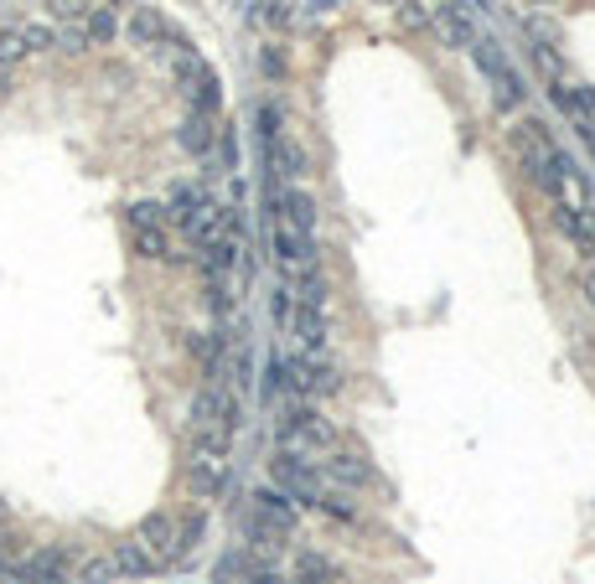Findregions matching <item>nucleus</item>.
Masks as SVG:
<instances>
[{
    "label": "nucleus",
    "mask_w": 595,
    "mask_h": 584,
    "mask_svg": "<svg viewBox=\"0 0 595 584\" xmlns=\"http://www.w3.org/2000/svg\"><path fill=\"white\" fill-rule=\"evenodd\" d=\"M259 135H264V140H280V135H285V114H280V104H259Z\"/></svg>",
    "instance_id": "20"
},
{
    "label": "nucleus",
    "mask_w": 595,
    "mask_h": 584,
    "mask_svg": "<svg viewBox=\"0 0 595 584\" xmlns=\"http://www.w3.org/2000/svg\"><path fill=\"white\" fill-rule=\"evenodd\" d=\"M270 481H275V491H285V497L301 502V507H316V497L326 491V481H321V471H316V460L290 455V450H280V455L270 460Z\"/></svg>",
    "instance_id": "5"
},
{
    "label": "nucleus",
    "mask_w": 595,
    "mask_h": 584,
    "mask_svg": "<svg viewBox=\"0 0 595 584\" xmlns=\"http://www.w3.org/2000/svg\"><path fill=\"white\" fill-rule=\"evenodd\" d=\"M590 150H595V135H590Z\"/></svg>",
    "instance_id": "25"
},
{
    "label": "nucleus",
    "mask_w": 595,
    "mask_h": 584,
    "mask_svg": "<svg viewBox=\"0 0 595 584\" xmlns=\"http://www.w3.org/2000/svg\"><path fill=\"white\" fill-rule=\"evenodd\" d=\"M264 398H270L275 409H285V404H301V383H295V367H290V357H270V367H264Z\"/></svg>",
    "instance_id": "11"
},
{
    "label": "nucleus",
    "mask_w": 595,
    "mask_h": 584,
    "mask_svg": "<svg viewBox=\"0 0 595 584\" xmlns=\"http://www.w3.org/2000/svg\"><path fill=\"white\" fill-rule=\"evenodd\" d=\"M430 21L440 26V37L451 42V47H466V52H471V42H476V26H471L466 6H456V0H440Z\"/></svg>",
    "instance_id": "12"
},
{
    "label": "nucleus",
    "mask_w": 595,
    "mask_h": 584,
    "mask_svg": "<svg viewBox=\"0 0 595 584\" xmlns=\"http://www.w3.org/2000/svg\"><path fill=\"white\" fill-rule=\"evenodd\" d=\"M275 440H280V450L306 455V460H321L326 450L342 445V435L332 429V419H326L321 409H311V404H285V409L275 414Z\"/></svg>",
    "instance_id": "1"
},
{
    "label": "nucleus",
    "mask_w": 595,
    "mask_h": 584,
    "mask_svg": "<svg viewBox=\"0 0 595 584\" xmlns=\"http://www.w3.org/2000/svg\"><path fill=\"white\" fill-rule=\"evenodd\" d=\"M471 57H476V68H482V78L492 83V104L502 109V114H513L523 99H528V88H523V78H518V68L502 57V47L492 42V37H476L471 42Z\"/></svg>",
    "instance_id": "4"
},
{
    "label": "nucleus",
    "mask_w": 595,
    "mask_h": 584,
    "mask_svg": "<svg viewBox=\"0 0 595 584\" xmlns=\"http://www.w3.org/2000/svg\"><path fill=\"white\" fill-rule=\"evenodd\" d=\"M270 316H275L280 331H290V316H295V295H290V285H280V290L270 295Z\"/></svg>",
    "instance_id": "19"
},
{
    "label": "nucleus",
    "mask_w": 595,
    "mask_h": 584,
    "mask_svg": "<svg viewBox=\"0 0 595 584\" xmlns=\"http://www.w3.org/2000/svg\"><path fill=\"white\" fill-rule=\"evenodd\" d=\"M290 584H347V579H342V569H337V564H326L321 553H306Z\"/></svg>",
    "instance_id": "17"
},
{
    "label": "nucleus",
    "mask_w": 595,
    "mask_h": 584,
    "mask_svg": "<svg viewBox=\"0 0 595 584\" xmlns=\"http://www.w3.org/2000/svg\"><path fill=\"white\" fill-rule=\"evenodd\" d=\"M176 83H182V94H187V104H192V109H202V114H218V109H223V88H218V73L207 68L197 52L176 57Z\"/></svg>",
    "instance_id": "7"
},
{
    "label": "nucleus",
    "mask_w": 595,
    "mask_h": 584,
    "mask_svg": "<svg viewBox=\"0 0 595 584\" xmlns=\"http://www.w3.org/2000/svg\"><path fill=\"white\" fill-rule=\"evenodd\" d=\"M554 223L580 254H595V207H559Z\"/></svg>",
    "instance_id": "13"
},
{
    "label": "nucleus",
    "mask_w": 595,
    "mask_h": 584,
    "mask_svg": "<svg viewBox=\"0 0 595 584\" xmlns=\"http://www.w3.org/2000/svg\"><path fill=\"white\" fill-rule=\"evenodd\" d=\"M259 68L270 73V78H285V57H280V52H264V57H259Z\"/></svg>",
    "instance_id": "22"
},
{
    "label": "nucleus",
    "mask_w": 595,
    "mask_h": 584,
    "mask_svg": "<svg viewBox=\"0 0 595 584\" xmlns=\"http://www.w3.org/2000/svg\"><path fill=\"white\" fill-rule=\"evenodd\" d=\"M264 564H254L249 553H228V559H218V569H213V584H264Z\"/></svg>",
    "instance_id": "16"
},
{
    "label": "nucleus",
    "mask_w": 595,
    "mask_h": 584,
    "mask_svg": "<svg viewBox=\"0 0 595 584\" xmlns=\"http://www.w3.org/2000/svg\"><path fill=\"white\" fill-rule=\"evenodd\" d=\"M254 512L264 517V522H275V528H295V522H301V507H295L285 491H275V486H264V491H254Z\"/></svg>",
    "instance_id": "14"
},
{
    "label": "nucleus",
    "mask_w": 595,
    "mask_h": 584,
    "mask_svg": "<svg viewBox=\"0 0 595 584\" xmlns=\"http://www.w3.org/2000/svg\"><path fill=\"white\" fill-rule=\"evenodd\" d=\"M182 145L192 150V156H207V150L218 145V114H202V109H192V114L182 119Z\"/></svg>",
    "instance_id": "15"
},
{
    "label": "nucleus",
    "mask_w": 595,
    "mask_h": 584,
    "mask_svg": "<svg viewBox=\"0 0 595 584\" xmlns=\"http://www.w3.org/2000/svg\"><path fill=\"white\" fill-rule=\"evenodd\" d=\"M238 424H244V404H238V393H228L223 383H207L197 398H192V429L202 445H223L238 435Z\"/></svg>",
    "instance_id": "3"
},
{
    "label": "nucleus",
    "mask_w": 595,
    "mask_h": 584,
    "mask_svg": "<svg viewBox=\"0 0 595 584\" xmlns=\"http://www.w3.org/2000/svg\"><path fill=\"white\" fill-rule=\"evenodd\" d=\"M580 290H585V300H590V311H595V269H585V274H580Z\"/></svg>",
    "instance_id": "23"
},
{
    "label": "nucleus",
    "mask_w": 595,
    "mask_h": 584,
    "mask_svg": "<svg viewBox=\"0 0 595 584\" xmlns=\"http://www.w3.org/2000/svg\"><path fill=\"white\" fill-rule=\"evenodd\" d=\"M264 249H270L275 269L285 274V285L316 274V238L301 233V228H290L280 212H270V207H264Z\"/></svg>",
    "instance_id": "2"
},
{
    "label": "nucleus",
    "mask_w": 595,
    "mask_h": 584,
    "mask_svg": "<svg viewBox=\"0 0 595 584\" xmlns=\"http://www.w3.org/2000/svg\"><path fill=\"white\" fill-rule=\"evenodd\" d=\"M259 21H264V26H275V32H280V26L290 21V11H285V0H264V11H259Z\"/></svg>",
    "instance_id": "21"
},
{
    "label": "nucleus",
    "mask_w": 595,
    "mask_h": 584,
    "mask_svg": "<svg viewBox=\"0 0 595 584\" xmlns=\"http://www.w3.org/2000/svg\"><path fill=\"white\" fill-rule=\"evenodd\" d=\"M549 94H554V104L564 109V119H570L575 130L595 135V88L570 83V78H554V83H549Z\"/></svg>",
    "instance_id": "10"
},
{
    "label": "nucleus",
    "mask_w": 595,
    "mask_h": 584,
    "mask_svg": "<svg viewBox=\"0 0 595 584\" xmlns=\"http://www.w3.org/2000/svg\"><path fill=\"white\" fill-rule=\"evenodd\" d=\"M228 471H233V460H228V450H223V445H202V440L192 445V460H187V486L197 491L202 502L223 497Z\"/></svg>",
    "instance_id": "6"
},
{
    "label": "nucleus",
    "mask_w": 595,
    "mask_h": 584,
    "mask_svg": "<svg viewBox=\"0 0 595 584\" xmlns=\"http://www.w3.org/2000/svg\"><path fill=\"white\" fill-rule=\"evenodd\" d=\"M383 6H399V0H383Z\"/></svg>",
    "instance_id": "24"
},
{
    "label": "nucleus",
    "mask_w": 595,
    "mask_h": 584,
    "mask_svg": "<svg viewBox=\"0 0 595 584\" xmlns=\"http://www.w3.org/2000/svg\"><path fill=\"white\" fill-rule=\"evenodd\" d=\"M316 471H321V481L332 486V491H357V486H368L373 481V466L363 455H352V450H326L321 460H316Z\"/></svg>",
    "instance_id": "8"
},
{
    "label": "nucleus",
    "mask_w": 595,
    "mask_h": 584,
    "mask_svg": "<svg viewBox=\"0 0 595 584\" xmlns=\"http://www.w3.org/2000/svg\"><path fill=\"white\" fill-rule=\"evenodd\" d=\"M290 336H295V342H301V352H306V357H326V342H332V326H326V305L295 300Z\"/></svg>",
    "instance_id": "9"
},
{
    "label": "nucleus",
    "mask_w": 595,
    "mask_h": 584,
    "mask_svg": "<svg viewBox=\"0 0 595 584\" xmlns=\"http://www.w3.org/2000/svg\"><path fill=\"white\" fill-rule=\"evenodd\" d=\"M394 16H399V26H404V32H425V26H430V11L420 6V0H399V6H394Z\"/></svg>",
    "instance_id": "18"
}]
</instances>
